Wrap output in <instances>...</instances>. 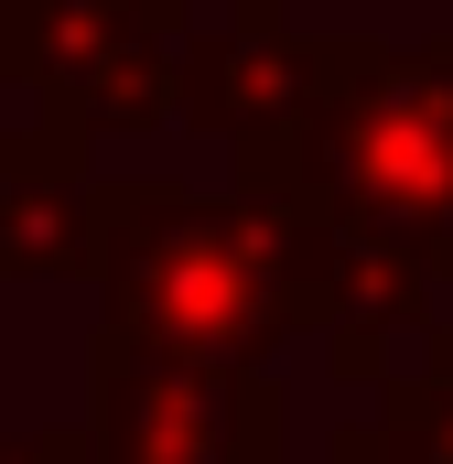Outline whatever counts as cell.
Wrapping results in <instances>:
<instances>
[{
	"mask_svg": "<svg viewBox=\"0 0 453 464\" xmlns=\"http://www.w3.org/2000/svg\"><path fill=\"white\" fill-rule=\"evenodd\" d=\"M237 151H248V184L303 195L335 227L432 259V217L453 195V33H432V44H313L303 109Z\"/></svg>",
	"mask_w": 453,
	"mask_h": 464,
	"instance_id": "1",
	"label": "cell"
},
{
	"mask_svg": "<svg viewBox=\"0 0 453 464\" xmlns=\"http://www.w3.org/2000/svg\"><path fill=\"white\" fill-rule=\"evenodd\" d=\"M109 259V335L162 356H226V367H259L281 335H303V259L292 227L259 206V195H184V184H151L119 206V227H98Z\"/></svg>",
	"mask_w": 453,
	"mask_h": 464,
	"instance_id": "2",
	"label": "cell"
},
{
	"mask_svg": "<svg viewBox=\"0 0 453 464\" xmlns=\"http://www.w3.org/2000/svg\"><path fill=\"white\" fill-rule=\"evenodd\" d=\"M98 464H281V389L226 356L98 346Z\"/></svg>",
	"mask_w": 453,
	"mask_h": 464,
	"instance_id": "3",
	"label": "cell"
},
{
	"mask_svg": "<svg viewBox=\"0 0 453 464\" xmlns=\"http://www.w3.org/2000/svg\"><path fill=\"white\" fill-rule=\"evenodd\" d=\"M173 98L184 119H206L226 140H270L281 119L303 109V76H313V44L292 33V11L281 0H237V22H226L217 44H195V54H173Z\"/></svg>",
	"mask_w": 453,
	"mask_h": 464,
	"instance_id": "4",
	"label": "cell"
},
{
	"mask_svg": "<svg viewBox=\"0 0 453 464\" xmlns=\"http://www.w3.org/2000/svg\"><path fill=\"white\" fill-rule=\"evenodd\" d=\"M421 335H432L421 367H410V378L389 367V400H378L367 432H378L400 464H453V324H421Z\"/></svg>",
	"mask_w": 453,
	"mask_h": 464,
	"instance_id": "5",
	"label": "cell"
},
{
	"mask_svg": "<svg viewBox=\"0 0 453 464\" xmlns=\"http://www.w3.org/2000/svg\"><path fill=\"white\" fill-rule=\"evenodd\" d=\"M0 464H98V443L87 432H43V443H11Z\"/></svg>",
	"mask_w": 453,
	"mask_h": 464,
	"instance_id": "6",
	"label": "cell"
},
{
	"mask_svg": "<svg viewBox=\"0 0 453 464\" xmlns=\"http://www.w3.org/2000/svg\"><path fill=\"white\" fill-rule=\"evenodd\" d=\"M324 464H400V454H389V443H378V432L356 421V432H335V454H324Z\"/></svg>",
	"mask_w": 453,
	"mask_h": 464,
	"instance_id": "7",
	"label": "cell"
},
{
	"mask_svg": "<svg viewBox=\"0 0 453 464\" xmlns=\"http://www.w3.org/2000/svg\"><path fill=\"white\" fill-rule=\"evenodd\" d=\"M432 270H453V195H443V217H432Z\"/></svg>",
	"mask_w": 453,
	"mask_h": 464,
	"instance_id": "8",
	"label": "cell"
}]
</instances>
